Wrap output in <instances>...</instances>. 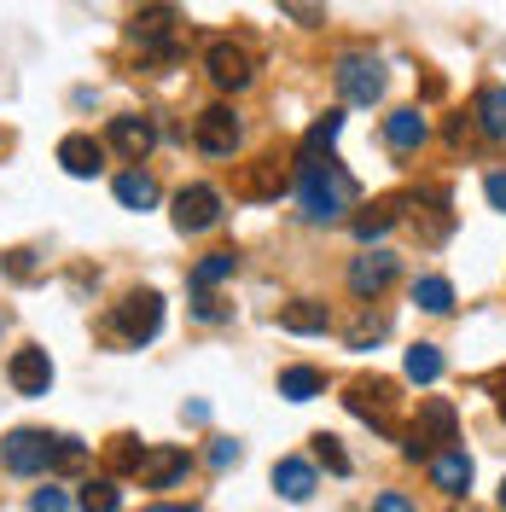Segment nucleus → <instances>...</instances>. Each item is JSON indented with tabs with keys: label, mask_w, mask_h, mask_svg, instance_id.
<instances>
[{
	"label": "nucleus",
	"mask_w": 506,
	"mask_h": 512,
	"mask_svg": "<svg viewBox=\"0 0 506 512\" xmlns=\"http://www.w3.org/2000/svg\"><path fill=\"white\" fill-rule=\"evenodd\" d=\"M274 489H280L285 501H309L315 495V466L297 460V454H285L280 466H274Z\"/></svg>",
	"instance_id": "6ab92c4d"
},
{
	"label": "nucleus",
	"mask_w": 506,
	"mask_h": 512,
	"mask_svg": "<svg viewBox=\"0 0 506 512\" xmlns=\"http://www.w3.org/2000/svg\"><path fill=\"white\" fill-rule=\"evenodd\" d=\"M146 512H198V507H192V501H187V507H146Z\"/></svg>",
	"instance_id": "58836bf2"
},
{
	"label": "nucleus",
	"mask_w": 506,
	"mask_h": 512,
	"mask_svg": "<svg viewBox=\"0 0 506 512\" xmlns=\"http://www.w3.org/2000/svg\"><path fill=\"white\" fill-rule=\"evenodd\" d=\"M204 70H210V82L216 88H251V76H256V59H251V47L245 41H210V53H204Z\"/></svg>",
	"instance_id": "423d86ee"
},
{
	"label": "nucleus",
	"mask_w": 506,
	"mask_h": 512,
	"mask_svg": "<svg viewBox=\"0 0 506 512\" xmlns=\"http://www.w3.org/2000/svg\"><path fill=\"white\" fill-rule=\"evenodd\" d=\"M192 315L198 320H227V303H216L210 291H198V297H192Z\"/></svg>",
	"instance_id": "f704fd0d"
},
{
	"label": "nucleus",
	"mask_w": 506,
	"mask_h": 512,
	"mask_svg": "<svg viewBox=\"0 0 506 512\" xmlns=\"http://www.w3.org/2000/svg\"><path fill=\"white\" fill-rule=\"evenodd\" d=\"M315 460L326 466V472L349 478V454H344V443H338V437H326V431H320V437H315Z\"/></svg>",
	"instance_id": "7c9ffc66"
},
{
	"label": "nucleus",
	"mask_w": 506,
	"mask_h": 512,
	"mask_svg": "<svg viewBox=\"0 0 506 512\" xmlns=\"http://www.w3.org/2000/svg\"><path fill=\"white\" fill-rule=\"evenodd\" d=\"M117 204H123V210H152V204H158V181H152L146 169L117 175Z\"/></svg>",
	"instance_id": "aec40b11"
},
{
	"label": "nucleus",
	"mask_w": 506,
	"mask_h": 512,
	"mask_svg": "<svg viewBox=\"0 0 506 512\" xmlns=\"http://www.w3.org/2000/svg\"><path fill=\"white\" fill-rule=\"evenodd\" d=\"M64 507H70V501H64V489H53V483L30 495V512H64Z\"/></svg>",
	"instance_id": "2f4dec72"
},
{
	"label": "nucleus",
	"mask_w": 506,
	"mask_h": 512,
	"mask_svg": "<svg viewBox=\"0 0 506 512\" xmlns=\"http://www.w3.org/2000/svg\"><path fill=\"white\" fill-rule=\"evenodd\" d=\"M210 466H216V472H227V466H239V443H233V437H222V443H210Z\"/></svg>",
	"instance_id": "72a5a7b5"
},
{
	"label": "nucleus",
	"mask_w": 506,
	"mask_h": 512,
	"mask_svg": "<svg viewBox=\"0 0 506 512\" xmlns=\"http://www.w3.org/2000/svg\"><path fill=\"white\" fill-rule=\"evenodd\" d=\"M431 483H437L443 495H466V489H472V454H466V448L431 454Z\"/></svg>",
	"instance_id": "a211bd4d"
},
{
	"label": "nucleus",
	"mask_w": 506,
	"mask_h": 512,
	"mask_svg": "<svg viewBox=\"0 0 506 512\" xmlns=\"http://www.w3.org/2000/svg\"><path fill=\"white\" fill-rule=\"evenodd\" d=\"M76 507H82V512H117V507H123V495H117V478H94V483H82Z\"/></svg>",
	"instance_id": "c85d7f7f"
},
{
	"label": "nucleus",
	"mask_w": 506,
	"mask_h": 512,
	"mask_svg": "<svg viewBox=\"0 0 506 512\" xmlns=\"http://www.w3.org/2000/svg\"><path fill=\"white\" fill-rule=\"evenodd\" d=\"M0 466L18 472V478L47 472V466H53V437H47V431H12V437L0 443Z\"/></svg>",
	"instance_id": "0eeeda50"
},
{
	"label": "nucleus",
	"mask_w": 506,
	"mask_h": 512,
	"mask_svg": "<svg viewBox=\"0 0 506 512\" xmlns=\"http://www.w3.org/2000/svg\"><path fill=\"white\" fill-rule=\"evenodd\" d=\"M390 402H396V384H390V379H355V384H349V396H344L349 414L367 419V425L384 431V437H390Z\"/></svg>",
	"instance_id": "6e6552de"
},
{
	"label": "nucleus",
	"mask_w": 506,
	"mask_h": 512,
	"mask_svg": "<svg viewBox=\"0 0 506 512\" xmlns=\"http://www.w3.org/2000/svg\"><path fill=\"white\" fill-rule=\"evenodd\" d=\"M495 390H501V396H495V408H501V419H506V373L495 379Z\"/></svg>",
	"instance_id": "4c0bfd02"
},
{
	"label": "nucleus",
	"mask_w": 506,
	"mask_h": 512,
	"mask_svg": "<svg viewBox=\"0 0 506 512\" xmlns=\"http://www.w3.org/2000/svg\"><path fill=\"white\" fill-rule=\"evenodd\" d=\"M128 163H140L152 146H158V123L152 117H111V134H105Z\"/></svg>",
	"instance_id": "ddd939ff"
},
{
	"label": "nucleus",
	"mask_w": 506,
	"mask_h": 512,
	"mask_svg": "<svg viewBox=\"0 0 506 512\" xmlns=\"http://www.w3.org/2000/svg\"><path fill=\"white\" fill-rule=\"evenodd\" d=\"M59 163L76 175V181H88V175L105 169V146H99L94 134H64L59 140Z\"/></svg>",
	"instance_id": "f3484780"
},
{
	"label": "nucleus",
	"mask_w": 506,
	"mask_h": 512,
	"mask_svg": "<svg viewBox=\"0 0 506 512\" xmlns=\"http://www.w3.org/2000/svg\"><path fill=\"white\" fill-rule=\"evenodd\" d=\"M454 431H460L454 402L425 396V402H419V419H413V431H408V460H431V454H443V443H454Z\"/></svg>",
	"instance_id": "f03ea898"
},
{
	"label": "nucleus",
	"mask_w": 506,
	"mask_h": 512,
	"mask_svg": "<svg viewBox=\"0 0 506 512\" xmlns=\"http://www.w3.org/2000/svg\"><path fill=\"white\" fill-rule=\"evenodd\" d=\"M222 222V192L216 187H181L175 192V227L181 233H210V227Z\"/></svg>",
	"instance_id": "1a4fd4ad"
},
{
	"label": "nucleus",
	"mask_w": 506,
	"mask_h": 512,
	"mask_svg": "<svg viewBox=\"0 0 506 512\" xmlns=\"http://www.w3.org/2000/svg\"><path fill=\"white\" fill-rule=\"evenodd\" d=\"M384 140H390V152H419V146L431 140V123H425V111H419V105H402V111H390V117H384Z\"/></svg>",
	"instance_id": "2eb2a0df"
},
{
	"label": "nucleus",
	"mask_w": 506,
	"mask_h": 512,
	"mask_svg": "<svg viewBox=\"0 0 506 512\" xmlns=\"http://www.w3.org/2000/svg\"><path fill=\"white\" fill-rule=\"evenodd\" d=\"M187 472H192V454H187V448H146L140 483H146V489H175Z\"/></svg>",
	"instance_id": "4468645a"
},
{
	"label": "nucleus",
	"mask_w": 506,
	"mask_h": 512,
	"mask_svg": "<svg viewBox=\"0 0 506 512\" xmlns=\"http://www.w3.org/2000/svg\"><path fill=\"white\" fill-rule=\"evenodd\" d=\"M408 379L413 384H437L443 379V350H437V344H413L408 350Z\"/></svg>",
	"instance_id": "cd10ccee"
},
{
	"label": "nucleus",
	"mask_w": 506,
	"mask_h": 512,
	"mask_svg": "<svg viewBox=\"0 0 506 512\" xmlns=\"http://www.w3.org/2000/svg\"><path fill=\"white\" fill-rule=\"evenodd\" d=\"M332 82H338V94H344L349 105H373V99L384 94V64L373 59V53H344L338 70H332Z\"/></svg>",
	"instance_id": "39448f33"
},
{
	"label": "nucleus",
	"mask_w": 506,
	"mask_h": 512,
	"mask_svg": "<svg viewBox=\"0 0 506 512\" xmlns=\"http://www.w3.org/2000/svg\"><path fill=\"white\" fill-rule=\"evenodd\" d=\"M501 507H506V483H501Z\"/></svg>",
	"instance_id": "ea45409f"
},
{
	"label": "nucleus",
	"mask_w": 506,
	"mask_h": 512,
	"mask_svg": "<svg viewBox=\"0 0 506 512\" xmlns=\"http://www.w3.org/2000/svg\"><path fill=\"white\" fill-rule=\"evenodd\" d=\"M477 123H483V134H489V140H506V88H495V82H489V88L477 94Z\"/></svg>",
	"instance_id": "5701e85b"
},
{
	"label": "nucleus",
	"mask_w": 506,
	"mask_h": 512,
	"mask_svg": "<svg viewBox=\"0 0 506 512\" xmlns=\"http://www.w3.org/2000/svg\"><path fill=\"white\" fill-rule=\"evenodd\" d=\"M53 466H82V443L76 437H53Z\"/></svg>",
	"instance_id": "473e14b6"
},
{
	"label": "nucleus",
	"mask_w": 506,
	"mask_h": 512,
	"mask_svg": "<svg viewBox=\"0 0 506 512\" xmlns=\"http://www.w3.org/2000/svg\"><path fill=\"white\" fill-rule=\"evenodd\" d=\"M390 280H396V256L373 251V256H355V262H349V291H355V297H379Z\"/></svg>",
	"instance_id": "dca6fc26"
},
{
	"label": "nucleus",
	"mask_w": 506,
	"mask_h": 512,
	"mask_svg": "<svg viewBox=\"0 0 506 512\" xmlns=\"http://www.w3.org/2000/svg\"><path fill=\"white\" fill-rule=\"evenodd\" d=\"M320 390H326V373H320V367H285L280 373V396L285 402H315Z\"/></svg>",
	"instance_id": "412c9836"
},
{
	"label": "nucleus",
	"mask_w": 506,
	"mask_h": 512,
	"mask_svg": "<svg viewBox=\"0 0 506 512\" xmlns=\"http://www.w3.org/2000/svg\"><path fill=\"white\" fill-rule=\"evenodd\" d=\"M390 222H396V204H379L373 216H355V239H367V245H373V239L390 233Z\"/></svg>",
	"instance_id": "c756f323"
},
{
	"label": "nucleus",
	"mask_w": 506,
	"mask_h": 512,
	"mask_svg": "<svg viewBox=\"0 0 506 512\" xmlns=\"http://www.w3.org/2000/svg\"><path fill=\"white\" fill-rule=\"evenodd\" d=\"M134 41H140V53H152L158 64L175 59V6L140 12V18H134Z\"/></svg>",
	"instance_id": "9d476101"
},
{
	"label": "nucleus",
	"mask_w": 506,
	"mask_h": 512,
	"mask_svg": "<svg viewBox=\"0 0 506 512\" xmlns=\"http://www.w3.org/2000/svg\"><path fill=\"white\" fill-rule=\"evenodd\" d=\"M355 175H349L344 163L332 158H303L297 163V204H303V216L309 222H338L344 210H355Z\"/></svg>",
	"instance_id": "f257e3e1"
},
{
	"label": "nucleus",
	"mask_w": 506,
	"mask_h": 512,
	"mask_svg": "<svg viewBox=\"0 0 506 512\" xmlns=\"http://www.w3.org/2000/svg\"><path fill=\"white\" fill-rule=\"evenodd\" d=\"M239 117L227 111V105H204L198 117H192V146L204 152V158H233L239 152Z\"/></svg>",
	"instance_id": "20e7f679"
},
{
	"label": "nucleus",
	"mask_w": 506,
	"mask_h": 512,
	"mask_svg": "<svg viewBox=\"0 0 506 512\" xmlns=\"http://www.w3.org/2000/svg\"><path fill=\"white\" fill-rule=\"evenodd\" d=\"M233 268H239L233 251H210L198 268H192V291H210V286H222V280H233Z\"/></svg>",
	"instance_id": "a878e982"
},
{
	"label": "nucleus",
	"mask_w": 506,
	"mask_h": 512,
	"mask_svg": "<svg viewBox=\"0 0 506 512\" xmlns=\"http://www.w3.org/2000/svg\"><path fill=\"white\" fill-rule=\"evenodd\" d=\"M413 303L425 315H448L454 309V286H448L443 274H425V280H413Z\"/></svg>",
	"instance_id": "b1692460"
},
{
	"label": "nucleus",
	"mask_w": 506,
	"mask_h": 512,
	"mask_svg": "<svg viewBox=\"0 0 506 512\" xmlns=\"http://www.w3.org/2000/svg\"><path fill=\"white\" fill-rule=\"evenodd\" d=\"M280 326L285 332H326V303H285L280 309Z\"/></svg>",
	"instance_id": "bb28decb"
},
{
	"label": "nucleus",
	"mask_w": 506,
	"mask_h": 512,
	"mask_svg": "<svg viewBox=\"0 0 506 512\" xmlns=\"http://www.w3.org/2000/svg\"><path fill=\"white\" fill-rule=\"evenodd\" d=\"M6 379H12V390L18 396H47V384H53V361H47V350H18L12 361H6Z\"/></svg>",
	"instance_id": "f8f14e48"
},
{
	"label": "nucleus",
	"mask_w": 506,
	"mask_h": 512,
	"mask_svg": "<svg viewBox=\"0 0 506 512\" xmlns=\"http://www.w3.org/2000/svg\"><path fill=\"white\" fill-rule=\"evenodd\" d=\"M344 134V111H326L320 123H309V134H303V146H297V163L303 158H320V152H332V140Z\"/></svg>",
	"instance_id": "4be33fe9"
},
{
	"label": "nucleus",
	"mask_w": 506,
	"mask_h": 512,
	"mask_svg": "<svg viewBox=\"0 0 506 512\" xmlns=\"http://www.w3.org/2000/svg\"><path fill=\"white\" fill-rule=\"evenodd\" d=\"M291 187V169H285L280 158H256L239 169V181H233V192L239 198H280V192Z\"/></svg>",
	"instance_id": "9b49d317"
},
{
	"label": "nucleus",
	"mask_w": 506,
	"mask_h": 512,
	"mask_svg": "<svg viewBox=\"0 0 506 512\" xmlns=\"http://www.w3.org/2000/svg\"><path fill=\"white\" fill-rule=\"evenodd\" d=\"M373 512H419V507H413V501L402 495V489H384L379 501H373Z\"/></svg>",
	"instance_id": "c9c22d12"
},
{
	"label": "nucleus",
	"mask_w": 506,
	"mask_h": 512,
	"mask_svg": "<svg viewBox=\"0 0 506 512\" xmlns=\"http://www.w3.org/2000/svg\"><path fill=\"white\" fill-rule=\"evenodd\" d=\"M483 198H489L495 210H506V169H495V175L483 181Z\"/></svg>",
	"instance_id": "e433bc0d"
},
{
	"label": "nucleus",
	"mask_w": 506,
	"mask_h": 512,
	"mask_svg": "<svg viewBox=\"0 0 506 512\" xmlns=\"http://www.w3.org/2000/svg\"><path fill=\"white\" fill-rule=\"evenodd\" d=\"M105 466H111V478L140 472V466H146V443H140V437H111V448H105Z\"/></svg>",
	"instance_id": "393cba45"
},
{
	"label": "nucleus",
	"mask_w": 506,
	"mask_h": 512,
	"mask_svg": "<svg viewBox=\"0 0 506 512\" xmlns=\"http://www.w3.org/2000/svg\"><path fill=\"white\" fill-rule=\"evenodd\" d=\"M158 326H163V297L158 291H128L123 303H117V315H111V332L123 338V344H152L158 338Z\"/></svg>",
	"instance_id": "7ed1b4c3"
}]
</instances>
